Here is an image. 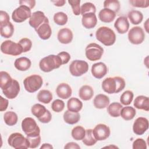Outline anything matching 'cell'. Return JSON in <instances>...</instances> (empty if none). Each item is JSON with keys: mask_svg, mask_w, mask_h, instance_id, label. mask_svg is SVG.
I'll return each instance as SVG.
<instances>
[{"mask_svg": "<svg viewBox=\"0 0 149 149\" xmlns=\"http://www.w3.org/2000/svg\"><path fill=\"white\" fill-rule=\"evenodd\" d=\"M126 83L123 78L119 76L105 79L101 84L102 90L108 94L118 93L124 89Z\"/></svg>", "mask_w": 149, "mask_h": 149, "instance_id": "obj_1", "label": "cell"}, {"mask_svg": "<svg viewBox=\"0 0 149 149\" xmlns=\"http://www.w3.org/2000/svg\"><path fill=\"white\" fill-rule=\"evenodd\" d=\"M95 37L98 41L105 46L112 45L116 41L115 32L107 26L99 27L95 32Z\"/></svg>", "mask_w": 149, "mask_h": 149, "instance_id": "obj_2", "label": "cell"}, {"mask_svg": "<svg viewBox=\"0 0 149 149\" xmlns=\"http://www.w3.org/2000/svg\"><path fill=\"white\" fill-rule=\"evenodd\" d=\"M62 65L59 56L56 55H49L43 58L39 62L40 69L44 72H49L59 68Z\"/></svg>", "mask_w": 149, "mask_h": 149, "instance_id": "obj_3", "label": "cell"}, {"mask_svg": "<svg viewBox=\"0 0 149 149\" xmlns=\"http://www.w3.org/2000/svg\"><path fill=\"white\" fill-rule=\"evenodd\" d=\"M42 77L36 74L27 76L23 80L25 90L30 93H34L39 90L42 86Z\"/></svg>", "mask_w": 149, "mask_h": 149, "instance_id": "obj_4", "label": "cell"}, {"mask_svg": "<svg viewBox=\"0 0 149 149\" xmlns=\"http://www.w3.org/2000/svg\"><path fill=\"white\" fill-rule=\"evenodd\" d=\"M8 144L16 149L28 148H29V141L20 133H12L8 139Z\"/></svg>", "mask_w": 149, "mask_h": 149, "instance_id": "obj_5", "label": "cell"}, {"mask_svg": "<svg viewBox=\"0 0 149 149\" xmlns=\"http://www.w3.org/2000/svg\"><path fill=\"white\" fill-rule=\"evenodd\" d=\"M1 51L3 54L12 56H17L23 52L22 47L18 42H15L10 40L2 42Z\"/></svg>", "mask_w": 149, "mask_h": 149, "instance_id": "obj_6", "label": "cell"}, {"mask_svg": "<svg viewBox=\"0 0 149 149\" xmlns=\"http://www.w3.org/2000/svg\"><path fill=\"white\" fill-rule=\"evenodd\" d=\"M103 54V48L94 42L89 44L85 49L86 56L91 61H95L100 59Z\"/></svg>", "mask_w": 149, "mask_h": 149, "instance_id": "obj_7", "label": "cell"}, {"mask_svg": "<svg viewBox=\"0 0 149 149\" xmlns=\"http://www.w3.org/2000/svg\"><path fill=\"white\" fill-rule=\"evenodd\" d=\"M88 70V64L83 60L73 61L69 65V72L73 76H81L87 73Z\"/></svg>", "mask_w": 149, "mask_h": 149, "instance_id": "obj_8", "label": "cell"}, {"mask_svg": "<svg viewBox=\"0 0 149 149\" xmlns=\"http://www.w3.org/2000/svg\"><path fill=\"white\" fill-rule=\"evenodd\" d=\"M22 129L26 136L40 134V129L36 120L30 117L25 118L22 122Z\"/></svg>", "mask_w": 149, "mask_h": 149, "instance_id": "obj_9", "label": "cell"}, {"mask_svg": "<svg viewBox=\"0 0 149 149\" xmlns=\"http://www.w3.org/2000/svg\"><path fill=\"white\" fill-rule=\"evenodd\" d=\"M31 14V9L29 7L25 5H20L12 12V18L16 23H22L30 18Z\"/></svg>", "mask_w": 149, "mask_h": 149, "instance_id": "obj_10", "label": "cell"}, {"mask_svg": "<svg viewBox=\"0 0 149 149\" xmlns=\"http://www.w3.org/2000/svg\"><path fill=\"white\" fill-rule=\"evenodd\" d=\"M3 94L8 99L16 98L20 90L19 83L15 79H12L9 83L1 88Z\"/></svg>", "mask_w": 149, "mask_h": 149, "instance_id": "obj_11", "label": "cell"}, {"mask_svg": "<svg viewBox=\"0 0 149 149\" xmlns=\"http://www.w3.org/2000/svg\"><path fill=\"white\" fill-rule=\"evenodd\" d=\"M129 41L133 44H141L145 39V33L143 29L140 26L132 27L128 33Z\"/></svg>", "mask_w": 149, "mask_h": 149, "instance_id": "obj_12", "label": "cell"}, {"mask_svg": "<svg viewBox=\"0 0 149 149\" xmlns=\"http://www.w3.org/2000/svg\"><path fill=\"white\" fill-rule=\"evenodd\" d=\"M45 23H49L48 17L45 15L44 12L39 10L33 12L29 20L30 26L34 28L35 30L41 25Z\"/></svg>", "mask_w": 149, "mask_h": 149, "instance_id": "obj_13", "label": "cell"}, {"mask_svg": "<svg viewBox=\"0 0 149 149\" xmlns=\"http://www.w3.org/2000/svg\"><path fill=\"white\" fill-rule=\"evenodd\" d=\"M93 133L97 141H102L109 137L111 131L107 125L100 123L97 125L93 129Z\"/></svg>", "mask_w": 149, "mask_h": 149, "instance_id": "obj_14", "label": "cell"}, {"mask_svg": "<svg viewBox=\"0 0 149 149\" xmlns=\"http://www.w3.org/2000/svg\"><path fill=\"white\" fill-rule=\"evenodd\" d=\"M148 120L147 118L139 117L133 123V131L137 135H142L148 129Z\"/></svg>", "mask_w": 149, "mask_h": 149, "instance_id": "obj_15", "label": "cell"}, {"mask_svg": "<svg viewBox=\"0 0 149 149\" xmlns=\"http://www.w3.org/2000/svg\"><path fill=\"white\" fill-rule=\"evenodd\" d=\"M91 71L92 75L95 78L100 79L107 74L108 72V68L104 63L100 62L92 65Z\"/></svg>", "mask_w": 149, "mask_h": 149, "instance_id": "obj_16", "label": "cell"}, {"mask_svg": "<svg viewBox=\"0 0 149 149\" xmlns=\"http://www.w3.org/2000/svg\"><path fill=\"white\" fill-rule=\"evenodd\" d=\"M114 27L119 34H125L129 28V23L126 16H122L118 17L115 22Z\"/></svg>", "mask_w": 149, "mask_h": 149, "instance_id": "obj_17", "label": "cell"}, {"mask_svg": "<svg viewBox=\"0 0 149 149\" xmlns=\"http://www.w3.org/2000/svg\"><path fill=\"white\" fill-rule=\"evenodd\" d=\"M73 34L72 30L68 28H63L59 30L57 35L58 41L63 44H68L72 42Z\"/></svg>", "mask_w": 149, "mask_h": 149, "instance_id": "obj_18", "label": "cell"}, {"mask_svg": "<svg viewBox=\"0 0 149 149\" xmlns=\"http://www.w3.org/2000/svg\"><path fill=\"white\" fill-rule=\"evenodd\" d=\"M81 23L86 29H90L94 28L97 23V18L95 14L88 13L82 15Z\"/></svg>", "mask_w": 149, "mask_h": 149, "instance_id": "obj_19", "label": "cell"}, {"mask_svg": "<svg viewBox=\"0 0 149 149\" xmlns=\"http://www.w3.org/2000/svg\"><path fill=\"white\" fill-rule=\"evenodd\" d=\"M56 93L59 98L62 99H68L72 95V90L68 84L61 83L57 86Z\"/></svg>", "mask_w": 149, "mask_h": 149, "instance_id": "obj_20", "label": "cell"}, {"mask_svg": "<svg viewBox=\"0 0 149 149\" xmlns=\"http://www.w3.org/2000/svg\"><path fill=\"white\" fill-rule=\"evenodd\" d=\"M109 104V98L108 96L103 94L97 95L93 100L94 107L98 109H104L107 108Z\"/></svg>", "mask_w": 149, "mask_h": 149, "instance_id": "obj_21", "label": "cell"}, {"mask_svg": "<svg viewBox=\"0 0 149 149\" xmlns=\"http://www.w3.org/2000/svg\"><path fill=\"white\" fill-rule=\"evenodd\" d=\"M133 105L139 109H143L146 111H149V98L147 96L139 95L135 98Z\"/></svg>", "mask_w": 149, "mask_h": 149, "instance_id": "obj_22", "label": "cell"}, {"mask_svg": "<svg viewBox=\"0 0 149 149\" xmlns=\"http://www.w3.org/2000/svg\"><path fill=\"white\" fill-rule=\"evenodd\" d=\"M36 31L39 37L44 40L49 39L52 34V29L49 23L42 24Z\"/></svg>", "mask_w": 149, "mask_h": 149, "instance_id": "obj_23", "label": "cell"}, {"mask_svg": "<svg viewBox=\"0 0 149 149\" xmlns=\"http://www.w3.org/2000/svg\"><path fill=\"white\" fill-rule=\"evenodd\" d=\"M31 62L30 59L27 57L22 56L17 58L15 62L14 66L17 70L20 71H26L30 69Z\"/></svg>", "mask_w": 149, "mask_h": 149, "instance_id": "obj_24", "label": "cell"}, {"mask_svg": "<svg viewBox=\"0 0 149 149\" xmlns=\"http://www.w3.org/2000/svg\"><path fill=\"white\" fill-rule=\"evenodd\" d=\"M116 17V13L113 11L104 8L101 9L98 13V17L100 20L104 23H111L114 20Z\"/></svg>", "mask_w": 149, "mask_h": 149, "instance_id": "obj_25", "label": "cell"}, {"mask_svg": "<svg viewBox=\"0 0 149 149\" xmlns=\"http://www.w3.org/2000/svg\"><path fill=\"white\" fill-rule=\"evenodd\" d=\"M79 95L84 101L90 100L94 95V90L89 85H84L79 89Z\"/></svg>", "mask_w": 149, "mask_h": 149, "instance_id": "obj_26", "label": "cell"}, {"mask_svg": "<svg viewBox=\"0 0 149 149\" xmlns=\"http://www.w3.org/2000/svg\"><path fill=\"white\" fill-rule=\"evenodd\" d=\"M64 121L69 125H74L77 123L80 119V115L79 112H74L69 110L66 111L63 113Z\"/></svg>", "mask_w": 149, "mask_h": 149, "instance_id": "obj_27", "label": "cell"}, {"mask_svg": "<svg viewBox=\"0 0 149 149\" xmlns=\"http://www.w3.org/2000/svg\"><path fill=\"white\" fill-rule=\"evenodd\" d=\"M83 107L82 102L79 100V99L72 97L67 102V108L68 110L74 112H79Z\"/></svg>", "mask_w": 149, "mask_h": 149, "instance_id": "obj_28", "label": "cell"}, {"mask_svg": "<svg viewBox=\"0 0 149 149\" xmlns=\"http://www.w3.org/2000/svg\"><path fill=\"white\" fill-rule=\"evenodd\" d=\"M136 114L135 109L130 106L122 107L120 111V116L125 120H130L134 118Z\"/></svg>", "mask_w": 149, "mask_h": 149, "instance_id": "obj_29", "label": "cell"}, {"mask_svg": "<svg viewBox=\"0 0 149 149\" xmlns=\"http://www.w3.org/2000/svg\"><path fill=\"white\" fill-rule=\"evenodd\" d=\"M127 17L131 23L134 25L140 24L143 19V13L140 11L137 10H132L129 11L127 14Z\"/></svg>", "mask_w": 149, "mask_h": 149, "instance_id": "obj_30", "label": "cell"}, {"mask_svg": "<svg viewBox=\"0 0 149 149\" xmlns=\"http://www.w3.org/2000/svg\"><path fill=\"white\" fill-rule=\"evenodd\" d=\"M107 107V111L109 115L113 118H117L120 116V111L123 106L120 103L113 102L109 104Z\"/></svg>", "mask_w": 149, "mask_h": 149, "instance_id": "obj_31", "label": "cell"}, {"mask_svg": "<svg viewBox=\"0 0 149 149\" xmlns=\"http://www.w3.org/2000/svg\"><path fill=\"white\" fill-rule=\"evenodd\" d=\"M48 110L40 104H36L31 108V113L36 116L38 120L44 116Z\"/></svg>", "mask_w": 149, "mask_h": 149, "instance_id": "obj_32", "label": "cell"}, {"mask_svg": "<svg viewBox=\"0 0 149 149\" xmlns=\"http://www.w3.org/2000/svg\"><path fill=\"white\" fill-rule=\"evenodd\" d=\"M37 98L38 101L47 104L51 101L53 96L50 91L48 90H41L38 92Z\"/></svg>", "mask_w": 149, "mask_h": 149, "instance_id": "obj_33", "label": "cell"}, {"mask_svg": "<svg viewBox=\"0 0 149 149\" xmlns=\"http://www.w3.org/2000/svg\"><path fill=\"white\" fill-rule=\"evenodd\" d=\"M13 33L14 26L11 22L3 26H0V34L2 37L6 38H10L13 36Z\"/></svg>", "mask_w": 149, "mask_h": 149, "instance_id": "obj_34", "label": "cell"}, {"mask_svg": "<svg viewBox=\"0 0 149 149\" xmlns=\"http://www.w3.org/2000/svg\"><path fill=\"white\" fill-rule=\"evenodd\" d=\"M3 120L7 125L12 126L17 123L18 116L15 112L8 111L3 115Z\"/></svg>", "mask_w": 149, "mask_h": 149, "instance_id": "obj_35", "label": "cell"}, {"mask_svg": "<svg viewBox=\"0 0 149 149\" xmlns=\"http://www.w3.org/2000/svg\"><path fill=\"white\" fill-rule=\"evenodd\" d=\"M82 141L87 146H92L97 143V140L93 135V129H88L86 130L85 136L82 140Z\"/></svg>", "mask_w": 149, "mask_h": 149, "instance_id": "obj_36", "label": "cell"}, {"mask_svg": "<svg viewBox=\"0 0 149 149\" xmlns=\"http://www.w3.org/2000/svg\"><path fill=\"white\" fill-rule=\"evenodd\" d=\"M86 130L81 126H77L73 128L71 134L73 139L76 140H82L85 136Z\"/></svg>", "mask_w": 149, "mask_h": 149, "instance_id": "obj_37", "label": "cell"}, {"mask_svg": "<svg viewBox=\"0 0 149 149\" xmlns=\"http://www.w3.org/2000/svg\"><path fill=\"white\" fill-rule=\"evenodd\" d=\"M120 8V2L117 0H106L104 2V8L110 9L116 13Z\"/></svg>", "mask_w": 149, "mask_h": 149, "instance_id": "obj_38", "label": "cell"}, {"mask_svg": "<svg viewBox=\"0 0 149 149\" xmlns=\"http://www.w3.org/2000/svg\"><path fill=\"white\" fill-rule=\"evenodd\" d=\"M68 20L67 15L63 12H59L54 14V22L59 26H63L66 24Z\"/></svg>", "mask_w": 149, "mask_h": 149, "instance_id": "obj_39", "label": "cell"}, {"mask_svg": "<svg viewBox=\"0 0 149 149\" xmlns=\"http://www.w3.org/2000/svg\"><path fill=\"white\" fill-rule=\"evenodd\" d=\"M133 93L130 90H126L124 91L120 98V101L122 104L124 105H128L130 104L133 99Z\"/></svg>", "mask_w": 149, "mask_h": 149, "instance_id": "obj_40", "label": "cell"}, {"mask_svg": "<svg viewBox=\"0 0 149 149\" xmlns=\"http://www.w3.org/2000/svg\"><path fill=\"white\" fill-rule=\"evenodd\" d=\"M26 138L29 141V148H35L39 146L41 143V136L39 134H33L26 136Z\"/></svg>", "mask_w": 149, "mask_h": 149, "instance_id": "obj_41", "label": "cell"}, {"mask_svg": "<svg viewBox=\"0 0 149 149\" xmlns=\"http://www.w3.org/2000/svg\"><path fill=\"white\" fill-rule=\"evenodd\" d=\"M95 12L96 8L95 5L91 2H86L83 3L80 7V14L81 15L88 13H95Z\"/></svg>", "mask_w": 149, "mask_h": 149, "instance_id": "obj_42", "label": "cell"}, {"mask_svg": "<svg viewBox=\"0 0 149 149\" xmlns=\"http://www.w3.org/2000/svg\"><path fill=\"white\" fill-rule=\"evenodd\" d=\"M13 79L10 74L5 71H1L0 72V87L3 88L6 84L9 83Z\"/></svg>", "mask_w": 149, "mask_h": 149, "instance_id": "obj_43", "label": "cell"}, {"mask_svg": "<svg viewBox=\"0 0 149 149\" xmlns=\"http://www.w3.org/2000/svg\"><path fill=\"white\" fill-rule=\"evenodd\" d=\"M18 43L22 47L23 52L29 51L32 47V42L28 38H23L20 39Z\"/></svg>", "mask_w": 149, "mask_h": 149, "instance_id": "obj_44", "label": "cell"}, {"mask_svg": "<svg viewBox=\"0 0 149 149\" xmlns=\"http://www.w3.org/2000/svg\"><path fill=\"white\" fill-rule=\"evenodd\" d=\"M65 107V103L64 102L60 100L56 99L54 100L51 104V108L52 109L56 112H60L62 111Z\"/></svg>", "mask_w": 149, "mask_h": 149, "instance_id": "obj_45", "label": "cell"}, {"mask_svg": "<svg viewBox=\"0 0 149 149\" xmlns=\"http://www.w3.org/2000/svg\"><path fill=\"white\" fill-rule=\"evenodd\" d=\"M68 3L72 8L73 13L76 16L80 15V0H69Z\"/></svg>", "mask_w": 149, "mask_h": 149, "instance_id": "obj_46", "label": "cell"}, {"mask_svg": "<svg viewBox=\"0 0 149 149\" xmlns=\"http://www.w3.org/2000/svg\"><path fill=\"white\" fill-rule=\"evenodd\" d=\"M129 3L133 7L146 8L149 6L148 0H130Z\"/></svg>", "mask_w": 149, "mask_h": 149, "instance_id": "obj_47", "label": "cell"}, {"mask_svg": "<svg viewBox=\"0 0 149 149\" xmlns=\"http://www.w3.org/2000/svg\"><path fill=\"white\" fill-rule=\"evenodd\" d=\"M132 148L133 149H146L147 143L144 139L138 138L133 142Z\"/></svg>", "mask_w": 149, "mask_h": 149, "instance_id": "obj_48", "label": "cell"}, {"mask_svg": "<svg viewBox=\"0 0 149 149\" xmlns=\"http://www.w3.org/2000/svg\"><path fill=\"white\" fill-rule=\"evenodd\" d=\"M10 22V17L7 12L3 10L0 11V26L6 24Z\"/></svg>", "mask_w": 149, "mask_h": 149, "instance_id": "obj_49", "label": "cell"}, {"mask_svg": "<svg viewBox=\"0 0 149 149\" xmlns=\"http://www.w3.org/2000/svg\"><path fill=\"white\" fill-rule=\"evenodd\" d=\"M58 55L59 56L62 65L66 64L69 62L70 59V54L65 51H62L58 54Z\"/></svg>", "mask_w": 149, "mask_h": 149, "instance_id": "obj_50", "label": "cell"}, {"mask_svg": "<svg viewBox=\"0 0 149 149\" xmlns=\"http://www.w3.org/2000/svg\"><path fill=\"white\" fill-rule=\"evenodd\" d=\"M19 2L20 5H25L30 9H33L36 5V1L34 0H22L19 1Z\"/></svg>", "mask_w": 149, "mask_h": 149, "instance_id": "obj_51", "label": "cell"}, {"mask_svg": "<svg viewBox=\"0 0 149 149\" xmlns=\"http://www.w3.org/2000/svg\"><path fill=\"white\" fill-rule=\"evenodd\" d=\"M9 105V101L3 98L2 96H0V111L1 112L6 110Z\"/></svg>", "mask_w": 149, "mask_h": 149, "instance_id": "obj_52", "label": "cell"}, {"mask_svg": "<svg viewBox=\"0 0 149 149\" xmlns=\"http://www.w3.org/2000/svg\"><path fill=\"white\" fill-rule=\"evenodd\" d=\"M52 119V114L50 112V111L48 110L47 111V112L46 113V114L43 116L41 118L39 119L38 120L43 123H49Z\"/></svg>", "mask_w": 149, "mask_h": 149, "instance_id": "obj_53", "label": "cell"}, {"mask_svg": "<svg viewBox=\"0 0 149 149\" xmlns=\"http://www.w3.org/2000/svg\"><path fill=\"white\" fill-rule=\"evenodd\" d=\"M64 148L66 149H70V148H73V149H80V147L78 145L77 143H74V142H69L65 146H64Z\"/></svg>", "mask_w": 149, "mask_h": 149, "instance_id": "obj_54", "label": "cell"}, {"mask_svg": "<svg viewBox=\"0 0 149 149\" xmlns=\"http://www.w3.org/2000/svg\"><path fill=\"white\" fill-rule=\"evenodd\" d=\"M51 2L52 3H53L54 4V5L60 7V6H62L65 5V3H66V1L65 0H58V1H51Z\"/></svg>", "mask_w": 149, "mask_h": 149, "instance_id": "obj_55", "label": "cell"}, {"mask_svg": "<svg viewBox=\"0 0 149 149\" xmlns=\"http://www.w3.org/2000/svg\"><path fill=\"white\" fill-rule=\"evenodd\" d=\"M41 149H52L53 147L51 144H49V143H44L40 147Z\"/></svg>", "mask_w": 149, "mask_h": 149, "instance_id": "obj_56", "label": "cell"}, {"mask_svg": "<svg viewBox=\"0 0 149 149\" xmlns=\"http://www.w3.org/2000/svg\"><path fill=\"white\" fill-rule=\"evenodd\" d=\"M148 19H147V20H146V22H145V23L144 24V27H145L147 33H148Z\"/></svg>", "mask_w": 149, "mask_h": 149, "instance_id": "obj_57", "label": "cell"}, {"mask_svg": "<svg viewBox=\"0 0 149 149\" xmlns=\"http://www.w3.org/2000/svg\"><path fill=\"white\" fill-rule=\"evenodd\" d=\"M105 147H114V148H118L116 146H107Z\"/></svg>", "mask_w": 149, "mask_h": 149, "instance_id": "obj_58", "label": "cell"}]
</instances>
